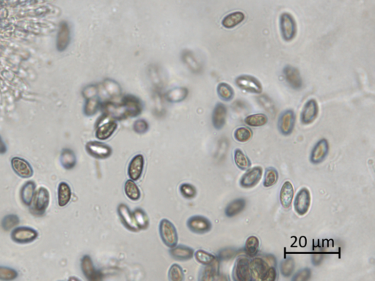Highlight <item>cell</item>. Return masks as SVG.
<instances>
[{
    "mask_svg": "<svg viewBox=\"0 0 375 281\" xmlns=\"http://www.w3.org/2000/svg\"><path fill=\"white\" fill-rule=\"evenodd\" d=\"M159 233L163 243L171 248L178 244V234L174 224L167 219H162L159 224Z\"/></svg>",
    "mask_w": 375,
    "mask_h": 281,
    "instance_id": "cell-1",
    "label": "cell"
},
{
    "mask_svg": "<svg viewBox=\"0 0 375 281\" xmlns=\"http://www.w3.org/2000/svg\"><path fill=\"white\" fill-rule=\"evenodd\" d=\"M95 137L98 140L104 141L108 139L113 135L117 128L116 120L103 114L97 122Z\"/></svg>",
    "mask_w": 375,
    "mask_h": 281,
    "instance_id": "cell-2",
    "label": "cell"
},
{
    "mask_svg": "<svg viewBox=\"0 0 375 281\" xmlns=\"http://www.w3.org/2000/svg\"><path fill=\"white\" fill-rule=\"evenodd\" d=\"M280 29L281 36L285 41L290 42L296 37L297 34V24L294 17L284 13L280 17Z\"/></svg>",
    "mask_w": 375,
    "mask_h": 281,
    "instance_id": "cell-3",
    "label": "cell"
},
{
    "mask_svg": "<svg viewBox=\"0 0 375 281\" xmlns=\"http://www.w3.org/2000/svg\"><path fill=\"white\" fill-rule=\"evenodd\" d=\"M232 277L234 281H253L250 270V260L245 256H241L237 259L234 265Z\"/></svg>",
    "mask_w": 375,
    "mask_h": 281,
    "instance_id": "cell-4",
    "label": "cell"
},
{
    "mask_svg": "<svg viewBox=\"0 0 375 281\" xmlns=\"http://www.w3.org/2000/svg\"><path fill=\"white\" fill-rule=\"evenodd\" d=\"M50 201L49 190L41 187L36 192L34 199L32 202L31 210L35 215H42L45 213Z\"/></svg>",
    "mask_w": 375,
    "mask_h": 281,
    "instance_id": "cell-5",
    "label": "cell"
},
{
    "mask_svg": "<svg viewBox=\"0 0 375 281\" xmlns=\"http://www.w3.org/2000/svg\"><path fill=\"white\" fill-rule=\"evenodd\" d=\"M103 114L114 120H123L129 118L123 103L113 101H106L101 103Z\"/></svg>",
    "mask_w": 375,
    "mask_h": 281,
    "instance_id": "cell-6",
    "label": "cell"
},
{
    "mask_svg": "<svg viewBox=\"0 0 375 281\" xmlns=\"http://www.w3.org/2000/svg\"><path fill=\"white\" fill-rule=\"evenodd\" d=\"M235 84L240 89L247 93L258 94L262 93L263 89L261 82L253 75H239L235 79Z\"/></svg>",
    "mask_w": 375,
    "mask_h": 281,
    "instance_id": "cell-7",
    "label": "cell"
},
{
    "mask_svg": "<svg viewBox=\"0 0 375 281\" xmlns=\"http://www.w3.org/2000/svg\"><path fill=\"white\" fill-rule=\"evenodd\" d=\"M312 196L307 187H303L298 192L294 200V209L296 213L303 216L310 209Z\"/></svg>",
    "mask_w": 375,
    "mask_h": 281,
    "instance_id": "cell-8",
    "label": "cell"
},
{
    "mask_svg": "<svg viewBox=\"0 0 375 281\" xmlns=\"http://www.w3.org/2000/svg\"><path fill=\"white\" fill-rule=\"evenodd\" d=\"M13 241L19 244H27L33 243L38 237V233L30 227H17L11 232Z\"/></svg>",
    "mask_w": 375,
    "mask_h": 281,
    "instance_id": "cell-9",
    "label": "cell"
},
{
    "mask_svg": "<svg viewBox=\"0 0 375 281\" xmlns=\"http://www.w3.org/2000/svg\"><path fill=\"white\" fill-rule=\"evenodd\" d=\"M85 149L90 156L96 159H107L112 154V149L109 145L95 141L87 142Z\"/></svg>",
    "mask_w": 375,
    "mask_h": 281,
    "instance_id": "cell-10",
    "label": "cell"
},
{
    "mask_svg": "<svg viewBox=\"0 0 375 281\" xmlns=\"http://www.w3.org/2000/svg\"><path fill=\"white\" fill-rule=\"evenodd\" d=\"M296 119V113L291 109L284 111L281 113L278 120L279 132L284 135H290L294 131Z\"/></svg>",
    "mask_w": 375,
    "mask_h": 281,
    "instance_id": "cell-11",
    "label": "cell"
},
{
    "mask_svg": "<svg viewBox=\"0 0 375 281\" xmlns=\"http://www.w3.org/2000/svg\"><path fill=\"white\" fill-rule=\"evenodd\" d=\"M187 226L190 231L199 234H206L212 229V224L210 220L202 215H194L188 218Z\"/></svg>",
    "mask_w": 375,
    "mask_h": 281,
    "instance_id": "cell-12",
    "label": "cell"
},
{
    "mask_svg": "<svg viewBox=\"0 0 375 281\" xmlns=\"http://www.w3.org/2000/svg\"><path fill=\"white\" fill-rule=\"evenodd\" d=\"M263 169L261 167H254L248 169L240 180V185L244 188H252L260 183L262 177Z\"/></svg>",
    "mask_w": 375,
    "mask_h": 281,
    "instance_id": "cell-13",
    "label": "cell"
},
{
    "mask_svg": "<svg viewBox=\"0 0 375 281\" xmlns=\"http://www.w3.org/2000/svg\"><path fill=\"white\" fill-rule=\"evenodd\" d=\"M117 213L120 217V221L125 227L129 231L133 232L139 231V228L135 220L133 212L125 204H120L117 206Z\"/></svg>",
    "mask_w": 375,
    "mask_h": 281,
    "instance_id": "cell-14",
    "label": "cell"
},
{
    "mask_svg": "<svg viewBox=\"0 0 375 281\" xmlns=\"http://www.w3.org/2000/svg\"><path fill=\"white\" fill-rule=\"evenodd\" d=\"M329 143L326 138H322L315 144L311 152L310 162L312 164H321L325 161L329 153Z\"/></svg>",
    "mask_w": 375,
    "mask_h": 281,
    "instance_id": "cell-15",
    "label": "cell"
},
{
    "mask_svg": "<svg viewBox=\"0 0 375 281\" xmlns=\"http://www.w3.org/2000/svg\"><path fill=\"white\" fill-rule=\"evenodd\" d=\"M270 266L264 258L253 257L252 260L250 261V270L253 280L264 281Z\"/></svg>",
    "mask_w": 375,
    "mask_h": 281,
    "instance_id": "cell-16",
    "label": "cell"
},
{
    "mask_svg": "<svg viewBox=\"0 0 375 281\" xmlns=\"http://www.w3.org/2000/svg\"><path fill=\"white\" fill-rule=\"evenodd\" d=\"M129 117H136L142 113L144 106L140 99L133 94H126L122 99Z\"/></svg>",
    "mask_w": 375,
    "mask_h": 281,
    "instance_id": "cell-17",
    "label": "cell"
},
{
    "mask_svg": "<svg viewBox=\"0 0 375 281\" xmlns=\"http://www.w3.org/2000/svg\"><path fill=\"white\" fill-rule=\"evenodd\" d=\"M319 113V106L315 99H310L305 103L300 115V121L303 125H310L315 122Z\"/></svg>",
    "mask_w": 375,
    "mask_h": 281,
    "instance_id": "cell-18",
    "label": "cell"
},
{
    "mask_svg": "<svg viewBox=\"0 0 375 281\" xmlns=\"http://www.w3.org/2000/svg\"><path fill=\"white\" fill-rule=\"evenodd\" d=\"M283 74L286 81L292 89L295 90H301L303 85V79L298 68L291 65H287L283 70Z\"/></svg>",
    "mask_w": 375,
    "mask_h": 281,
    "instance_id": "cell-19",
    "label": "cell"
},
{
    "mask_svg": "<svg viewBox=\"0 0 375 281\" xmlns=\"http://www.w3.org/2000/svg\"><path fill=\"white\" fill-rule=\"evenodd\" d=\"M11 167L14 172L21 178L27 179L33 177V169L28 161L24 158L14 157L11 160Z\"/></svg>",
    "mask_w": 375,
    "mask_h": 281,
    "instance_id": "cell-20",
    "label": "cell"
},
{
    "mask_svg": "<svg viewBox=\"0 0 375 281\" xmlns=\"http://www.w3.org/2000/svg\"><path fill=\"white\" fill-rule=\"evenodd\" d=\"M144 167H145V158L141 154L135 155L129 163L128 167V175L131 180L137 181L143 174Z\"/></svg>",
    "mask_w": 375,
    "mask_h": 281,
    "instance_id": "cell-21",
    "label": "cell"
},
{
    "mask_svg": "<svg viewBox=\"0 0 375 281\" xmlns=\"http://www.w3.org/2000/svg\"><path fill=\"white\" fill-rule=\"evenodd\" d=\"M148 75L155 90L161 91L166 85V79L161 67L157 64H151L148 66Z\"/></svg>",
    "mask_w": 375,
    "mask_h": 281,
    "instance_id": "cell-22",
    "label": "cell"
},
{
    "mask_svg": "<svg viewBox=\"0 0 375 281\" xmlns=\"http://www.w3.org/2000/svg\"><path fill=\"white\" fill-rule=\"evenodd\" d=\"M81 269L84 277L88 281H95L101 279V273L95 269L91 257L88 255H85L81 258Z\"/></svg>",
    "mask_w": 375,
    "mask_h": 281,
    "instance_id": "cell-23",
    "label": "cell"
},
{
    "mask_svg": "<svg viewBox=\"0 0 375 281\" xmlns=\"http://www.w3.org/2000/svg\"><path fill=\"white\" fill-rule=\"evenodd\" d=\"M181 59L183 63L194 74H199L203 71V64L191 51H183L181 54Z\"/></svg>",
    "mask_w": 375,
    "mask_h": 281,
    "instance_id": "cell-24",
    "label": "cell"
},
{
    "mask_svg": "<svg viewBox=\"0 0 375 281\" xmlns=\"http://www.w3.org/2000/svg\"><path fill=\"white\" fill-rule=\"evenodd\" d=\"M295 190L293 185L290 181H286L283 184L279 193L280 204L284 209H289L293 204Z\"/></svg>",
    "mask_w": 375,
    "mask_h": 281,
    "instance_id": "cell-25",
    "label": "cell"
},
{
    "mask_svg": "<svg viewBox=\"0 0 375 281\" xmlns=\"http://www.w3.org/2000/svg\"><path fill=\"white\" fill-rule=\"evenodd\" d=\"M226 116H227V109L223 103H219L215 106L212 115V122L213 127L219 131L225 127L226 124Z\"/></svg>",
    "mask_w": 375,
    "mask_h": 281,
    "instance_id": "cell-26",
    "label": "cell"
},
{
    "mask_svg": "<svg viewBox=\"0 0 375 281\" xmlns=\"http://www.w3.org/2000/svg\"><path fill=\"white\" fill-rule=\"evenodd\" d=\"M169 253L171 257L175 260L188 261L192 259L194 250L188 246L177 244L175 247L170 248Z\"/></svg>",
    "mask_w": 375,
    "mask_h": 281,
    "instance_id": "cell-27",
    "label": "cell"
},
{
    "mask_svg": "<svg viewBox=\"0 0 375 281\" xmlns=\"http://www.w3.org/2000/svg\"><path fill=\"white\" fill-rule=\"evenodd\" d=\"M71 40V32L69 26L66 22L62 23L59 27L57 36V49L63 52L68 48Z\"/></svg>",
    "mask_w": 375,
    "mask_h": 281,
    "instance_id": "cell-28",
    "label": "cell"
},
{
    "mask_svg": "<svg viewBox=\"0 0 375 281\" xmlns=\"http://www.w3.org/2000/svg\"><path fill=\"white\" fill-rule=\"evenodd\" d=\"M189 91L186 87H175L167 92L164 98L169 103H180L186 100Z\"/></svg>",
    "mask_w": 375,
    "mask_h": 281,
    "instance_id": "cell-29",
    "label": "cell"
},
{
    "mask_svg": "<svg viewBox=\"0 0 375 281\" xmlns=\"http://www.w3.org/2000/svg\"><path fill=\"white\" fill-rule=\"evenodd\" d=\"M219 259H216L214 262L209 265H206V267L203 269L202 272L201 281H214V280H219V277L220 276L219 273V267H220V263Z\"/></svg>",
    "mask_w": 375,
    "mask_h": 281,
    "instance_id": "cell-30",
    "label": "cell"
},
{
    "mask_svg": "<svg viewBox=\"0 0 375 281\" xmlns=\"http://www.w3.org/2000/svg\"><path fill=\"white\" fill-rule=\"evenodd\" d=\"M36 185L33 181H28L23 186L20 192V197L26 206H31L36 195Z\"/></svg>",
    "mask_w": 375,
    "mask_h": 281,
    "instance_id": "cell-31",
    "label": "cell"
},
{
    "mask_svg": "<svg viewBox=\"0 0 375 281\" xmlns=\"http://www.w3.org/2000/svg\"><path fill=\"white\" fill-rule=\"evenodd\" d=\"M246 206V201L243 198L232 201L225 209V215L227 218H234L239 215L245 209Z\"/></svg>",
    "mask_w": 375,
    "mask_h": 281,
    "instance_id": "cell-32",
    "label": "cell"
},
{
    "mask_svg": "<svg viewBox=\"0 0 375 281\" xmlns=\"http://www.w3.org/2000/svg\"><path fill=\"white\" fill-rule=\"evenodd\" d=\"M102 87L110 98H117V97L121 96V86L114 80L111 79V78H106L102 82Z\"/></svg>",
    "mask_w": 375,
    "mask_h": 281,
    "instance_id": "cell-33",
    "label": "cell"
},
{
    "mask_svg": "<svg viewBox=\"0 0 375 281\" xmlns=\"http://www.w3.org/2000/svg\"><path fill=\"white\" fill-rule=\"evenodd\" d=\"M57 193L58 205L60 207H64L71 201L72 196L71 187L68 183L62 182L58 186Z\"/></svg>",
    "mask_w": 375,
    "mask_h": 281,
    "instance_id": "cell-34",
    "label": "cell"
},
{
    "mask_svg": "<svg viewBox=\"0 0 375 281\" xmlns=\"http://www.w3.org/2000/svg\"><path fill=\"white\" fill-rule=\"evenodd\" d=\"M245 14L237 11L226 16L222 20V26L226 29H233L241 24L245 20Z\"/></svg>",
    "mask_w": 375,
    "mask_h": 281,
    "instance_id": "cell-35",
    "label": "cell"
},
{
    "mask_svg": "<svg viewBox=\"0 0 375 281\" xmlns=\"http://www.w3.org/2000/svg\"><path fill=\"white\" fill-rule=\"evenodd\" d=\"M60 163L65 169H73L76 165V157L74 151L70 149L63 150L60 155Z\"/></svg>",
    "mask_w": 375,
    "mask_h": 281,
    "instance_id": "cell-36",
    "label": "cell"
},
{
    "mask_svg": "<svg viewBox=\"0 0 375 281\" xmlns=\"http://www.w3.org/2000/svg\"><path fill=\"white\" fill-rule=\"evenodd\" d=\"M234 161L237 167L242 171H247L251 168V160L241 149H236L234 152Z\"/></svg>",
    "mask_w": 375,
    "mask_h": 281,
    "instance_id": "cell-37",
    "label": "cell"
},
{
    "mask_svg": "<svg viewBox=\"0 0 375 281\" xmlns=\"http://www.w3.org/2000/svg\"><path fill=\"white\" fill-rule=\"evenodd\" d=\"M125 193H126V196L129 198L130 200L133 201V202H136V201L139 200L141 198V191L140 189L138 187L135 181L132 180H128L125 183L124 186Z\"/></svg>",
    "mask_w": 375,
    "mask_h": 281,
    "instance_id": "cell-38",
    "label": "cell"
},
{
    "mask_svg": "<svg viewBox=\"0 0 375 281\" xmlns=\"http://www.w3.org/2000/svg\"><path fill=\"white\" fill-rule=\"evenodd\" d=\"M260 245V240L258 237L256 236H250L245 241L244 252L249 257H254L258 253Z\"/></svg>",
    "mask_w": 375,
    "mask_h": 281,
    "instance_id": "cell-39",
    "label": "cell"
},
{
    "mask_svg": "<svg viewBox=\"0 0 375 281\" xmlns=\"http://www.w3.org/2000/svg\"><path fill=\"white\" fill-rule=\"evenodd\" d=\"M268 122V117L264 113H254L246 116L244 122L250 127H262Z\"/></svg>",
    "mask_w": 375,
    "mask_h": 281,
    "instance_id": "cell-40",
    "label": "cell"
},
{
    "mask_svg": "<svg viewBox=\"0 0 375 281\" xmlns=\"http://www.w3.org/2000/svg\"><path fill=\"white\" fill-rule=\"evenodd\" d=\"M296 269V262L291 256L286 258L280 263V272L284 278H290L294 273Z\"/></svg>",
    "mask_w": 375,
    "mask_h": 281,
    "instance_id": "cell-41",
    "label": "cell"
},
{
    "mask_svg": "<svg viewBox=\"0 0 375 281\" xmlns=\"http://www.w3.org/2000/svg\"><path fill=\"white\" fill-rule=\"evenodd\" d=\"M101 100L98 97L86 100L84 113L87 116H94L101 108Z\"/></svg>",
    "mask_w": 375,
    "mask_h": 281,
    "instance_id": "cell-42",
    "label": "cell"
},
{
    "mask_svg": "<svg viewBox=\"0 0 375 281\" xmlns=\"http://www.w3.org/2000/svg\"><path fill=\"white\" fill-rule=\"evenodd\" d=\"M279 174L276 169L273 167H268L266 169L264 173V182L263 186L264 187H270L274 186L279 180Z\"/></svg>",
    "mask_w": 375,
    "mask_h": 281,
    "instance_id": "cell-43",
    "label": "cell"
},
{
    "mask_svg": "<svg viewBox=\"0 0 375 281\" xmlns=\"http://www.w3.org/2000/svg\"><path fill=\"white\" fill-rule=\"evenodd\" d=\"M217 93L219 97L225 101H230L235 96L233 88L225 82L220 83L218 85Z\"/></svg>",
    "mask_w": 375,
    "mask_h": 281,
    "instance_id": "cell-44",
    "label": "cell"
},
{
    "mask_svg": "<svg viewBox=\"0 0 375 281\" xmlns=\"http://www.w3.org/2000/svg\"><path fill=\"white\" fill-rule=\"evenodd\" d=\"M253 136V132L250 128L246 127H241L237 128L234 132V138L240 143H245L248 142Z\"/></svg>",
    "mask_w": 375,
    "mask_h": 281,
    "instance_id": "cell-45",
    "label": "cell"
},
{
    "mask_svg": "<svg viewBox=\"0 0 375 281\" xmlns=\"http://www.w3.org/2000/svg\"><path fill=\"white\" fill-rule=\"evenodd\" d=\"M133 213L139 229H147L149 227L150 220L146 212L143 209H136L133 211Z\"/></svg>",
    "mask_w": 375,
    "mask_h": 281,
    "instance_id": "cell-46",
    "label": "cell"
},
{
    "mask_svg": "<svg viewBox=\"0 0 375 281\" xmlns=\"http://www.w3.org/2000/svg\"><path fill=\"white\" fill-rule=\"evenodd\" d=\"M194 256L196 260L202 264L209 265L214 262L217 259V257L208 252L204 250H198L194 252Z\"/></svg>",
    "mask_w": 375,
    "mask_h": 281,
    "instance_id": "cell-47",
    "label": "cell"
},
{
    "mask_svg": "<svg viewBox=\"0 0 375 281\" xmlns=\"http://www.w3.org/2000/svg\"><path fill=\"white\" fill-rule=\"evenodd\" d=\"M168 275L171 281H182L184 279V272L183 268L177 263H174L170 266Z\"/></svg>",
    "mask_w": 375,
    "mask_h": 281,
    "instance_id": "cell-48",
    "label": "cell"
},
{
    "mask_svg": "<svg viewBox=\"0 0 375 281\" xmlns=\"http://www.w3.org/2000/svg\"><path fill=\"white\" fill-rule=\"evenodd\" d=\"M259 103L261 105L263 109H265L268 113H276V106L274 102L267 95V94H261L257 97Z\"/></svg>",
    "mask_w": 375,
    "mask_h": 281,
    "instance_id": "cell-49",
    "label": "cell"
},
{
    "mask_svg": "<svg viewBox=\"0 0 375 281\" xmlns=\"http://www.w3.org/2000/svg\"><path fill=\"white\" fill-rule=\"evenodd\" d=\"M180 192L182 196L186 199H193L197 196V189L189 183H183L180 186Z\"/></svg>",
    "mask_w": 375,
    "mask_h": 281,
    "instance_id": "cell-50",
    "label": "cell"
},
{
    "mask_svg": "<svg viewBox=\"0 0 375 281\" xmlns=\"http://www.w3.org/2000/svg\"><path fill=\"white\" fill-rule=\"evenodd\" d=\"M19 273L16 269L8 266H0V280L1 281H13L18 277Z\"/></svg>",
    "mask_w": 375,
    "mask_h": 281,
    "instance_id": "cell-51",
    "label": "cell"
},
{
    "mask_svg": "<svg viewBox=\"0 0 375 281\" xmlns=\"http://www.w3.org/2000/svg\"><path fill=\"white\" fill-rule=\"evenodd\" d=\"M19 218L16 215H8L2 221V227L5 231H9L15 228L19 224Z\"/></svg>",
    "mask_w": 375,
    "mask_h": 281,
    "instance_id": "cell-52",
    "label": "cell"
},
{
    "mask_svg": "<svg viewBox=\"0 0 375 281\" xmlns=\"http://www.w3.org/2000/svg\"><path fill=\"white\" fill-rule=\"evenodd\" d=\"M152 100H153L154 106H155V110L157 111V112H164V96L161 94V91L158 90H154L153 93H152Z\"/></svg>",
    "mask_w": 375,
    "mask_h": 281,
    "instance_id": "cell-53",
    "label": "cell"
},
{
    "mask_svg": "<svg viewBox=\"0 0 375 281\" xmlns=\"http://www.w3.org/2000/svg\"><path fill=\"white\" fill-rule=\"evenodd\" d=\"M150 125L148 122L145 119H139L135 121L133 125V129L136 133L142 134L146 133L149 130Z\"/></svg>",
    "mask_w": 375,
    "mask_h": 281,
    "instance_id": "cell-54",
    "label": "cell"
},
{
    "mask_svg": "<svg viewBox=\"0 0 375 281\" xmlns=\"http://www.w3.org/2000/svg\"><path fill=\"white\" fill-rule=\"evenodd\" d=\"M312 269L310 268H303V269L299 270L297 273L295 274L294 276L292 278L293 281H307L310 280L312 277Z\"/></svg>",
    "mask_w": 375,
    "mask_h": 281,
    "instance_id": "cell-55",
    "label": "cell"
},
{
    "mask_svg": "<svg viewBox=\"0 0 375 281\" xmlns=\"http://www.w3.org/2000/svg\"><path fill=\"white\" fill-rule=\"evenodd\" d=\"M237 254L236 249L233 247H226L219 252L217 258L219 260L228 261L233 259Z\"/></svg>",
    "mask_w": 375,
    "mask_h": 281,
    "instance_id": "cell-56",
    "label": "cell"
},
{
    "mask_svg": "<svg viewBox=\"0 0 375 281\" xmlns=\"http://www.w3.org/2000/svg\"><path fill=\"white\" fill-rule=\"evenodd\" d=\"M98 87L96 84H91L86 87L83 90L82 95L86 100L87 99L93 98V97H98Z\"/></svg>",
    "mask_w": 375,
    "mask_h": 281,
    "instance_id": "cell-57",
    "label": "cell"
},
{
    "mask_svg": "<svg viewBox=\"0 0 375 281\" xmlns=\"http://www.w3.org/2000/svg\"><path fill=\"white\" fill-rule=\"evenodd\" d=\"M277 270H276V266H270L269 267L268 271H267V274H266L265 278H264V281H274L277 279Z\"/></svg>",
    "mask_w": 375,
    "mask_h": 281,
    "instance_id": "cell-58",
    "label": "cell"
},
{
    "mask_svg": "<svg viewBox=\"0 0 375 281\" xmlns=\"http://www.w3.org/2000/svg\"><path fill=\"white\" fill-rule=\"evenodd\" d=\"M323 255L322 253H315L312 256V262L314 266H319L323 260Z\"/></svg>",
    "mask_w": 375,
    "mask_h": 281,
    "instance_id": "cell-59",
    "label": "cell"
},
{
    "mask_svg": "<svg viewBox=\"0 0 375 281\" xmlns=\"http://www.w3.org/2000/svg\"><path fill=\"white\" fill-rule=\"evenodd\" d=\"M7 152V147L3 142L2 137L0 136V155H3Z\"/></svg>",
    "mask_w": 375,
    "mask_h": 281,
    "instance_id": "cell-60",
    "label": "cell"
}]
</instances>
